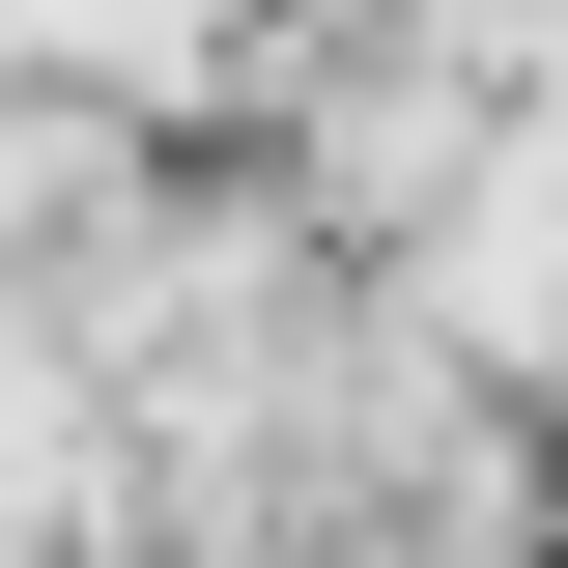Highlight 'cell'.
<instances>
[{
    "label": "cell",
    "mask_w": 568,
    "mask_h": 568,
    "mask_svg": "<svg viewBox=\"0 0 568 568\" xmlns=\"http://www.w3.org/2000/svg\"><path fill=\"white\" fill-rule=\"evenodd\" d=\"M0 29H29V58H85V85H142V58H200L227 0H0Z\"/></svg>",
    "instance_id": "1"
},
{
    "label": "cell",
    "mask_w": 568,
    "mask_h": 568,
    "mask_svg": "<svg viewBox=\"0 0 568 568\" xmlns=\"http://www.w3.org/2000/svg\"><path fill=\"white\" fill-rule=\"evenodd\" d=\"M58 171H85V142H58V114H0V227H29V200H58Z\"/></svg>",
    "instance_id": "2"
}]
</instances>
